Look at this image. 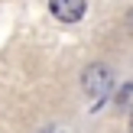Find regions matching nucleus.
Here are the masks:
<instances>
[{
  "label": "nucleus",
  "mask_w": 133,
  "mask_h": 133,
  "mask_svg": "<svg viewBox=\"0 0 133 133\" xmlns=\"http://www.w3.org/2000/svg\"><path fill=\"white\" fill-rule=\"evenodd\" d=\"M81 84H84V91H88L94 101H104V97L110 94V84H114V75H110V68L107 65H88L84 68V78H81Z\"/></svg>",
  "instance_id": "nucleus-1"
},
{
  "label": "nucleus",
  "mask_w": 133,
  "mask_h": 133,
  "mask_svg": "<svg viewBox=\"0 0 133 133\" xmlns=\"http://www.w3.org/2000/svg\"><path fill=\"white\" fill-rule=\"evenodd\" d=\"M52 16L62 23H78L84 16V0H49Z\"/></svg>",
  "instance_id": "nucleus-2"
},
{
  "label": "nucleus",
  "mask_w": 133,
  "mask_h": 133,
  "mask_svg": "<svg viewBox=\"0 0 133 133\" xmlns=\"http://www.w3.org/2000/svg\"><path fill=\"white\" fill-rule=\"evenodd\" d=\"M117 107H120L123 114H130V117H133V84L120 88V94H117Z\"/></svg>",
  "instance_id": "nucleus-3"
},
{
  "label": "nucleus",
  "mask_w": 133,
  "mask_h": 133,
  "mask_svg": "<svg viewBox=\"0 0 133 133\" xmlns=\"http://www.w3.org/2000/svg\"><path fill=\"white\" fill-rule=\"evenodd\" d=\"M127 29H130V32H133V10H130V13H127Z\"/></svg>",
  "instance_id": "nucleus-4"
},
{
  "label": "nucleus",
  "mask_w": 133,
  "mask_h": 133,
  "mask_svg": "<svg viewBox=\"0 0 133 133\" xmlns=\"http://www.w3.org/2000/svg\"><path fill=\"white\" fill-rule=\"evenodd\" d=\"M130 133H133V120H130Z\"/></svg>",
  "instance_id": "nucleus-5"
}]
</instances>
